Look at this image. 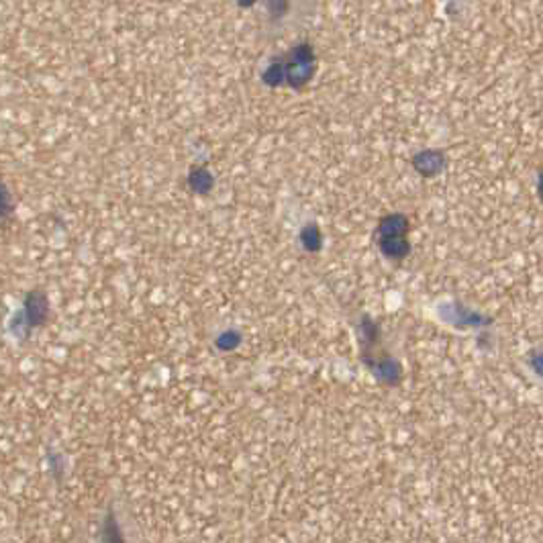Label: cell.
I'll return each mask as SVG.
<instances>
[{
  "instance_id": "9c48e42d",
  "label": "cell",
  "mask_w": 543,
  "mask_h": 543,
  "mask_svg": "<svg viewBox=\"0 0 543 543\" xmlns=\"http://www.w3.org/2000/svg\"><path fill=\"white\" fill-rule=\"evenodd\" d=\"M539 198L543 200V174L539 176Z\"/></svg>"
},
{
  "instance_id": "ba28073f",
  "label": "cell",
  "mask_w": 543,
  "mask_h": 543,
  "mask_svg": "<svg viewBox=\"0 0 543 543\" xmlns=\"http://www.w3.org/2000/svg\"><path fill=\"white\" fill-rule=\"evenodd\" d=\"M214 344H216L219 349H223V351H231V349H235V347L241 344V333L235 329L225 331L223 335H219V337H216V341H214Z\"/></svg>"
},
{
  "instance_id": "7a4b0ae2",
  "label": "cell",
  "mask_w": 543,
  "mask_h": 543,
  "mask_svg": "<svg viewBox=\"0 0 543 543\" xmlns=\"http://www.w3.org/2000/svg\"><path fill=\"white\" fill-rule=\"evenodd\" d=\"M358 337H360V347H362V360L372 370L380 380L396 384L400 378V366L380 349V329L378 323L372 321L368 314H363L358 327Z\"/></svg>"
},
{
  "instance_id": "5b68a950",
  "label": "cell",
  "mask_w": 543,
  "mask_h": 543,
  "mask_svg": "<svg viewBox=\"0 0 543 543\" xmlns=\"http://www.w3.org/2000/svg\"><path fill=\"white\" fill-rule=\"evenodd\" d=\"M444 153L441 151H437V149H427V151H421V153H417L415 158H412V165H415V170L419 172V174H423V176H435V174H439L441 170H444Z\"/></svg>"
},
{
  "instance_id": "6da1fadb",
  "label": "cell",
  "mask_w": 543,
  "mask_h": 543,
  "mask_svg": "<svg viewBox=\"0 0 543 543\" xmlns=\"http://www.w3.org/2000/svg\"><path fill=\"white\" fill-rule=\"evenodd\" d=\"M317 72V57L311 43H297L286 55L276 57L262 74V82L268 86H290L300 90L313 80Z\"/></svg>"
},
{
  "instance_id": "8992f818",
  "label": "cell",
  "mask_w": 543,
  "mask_h": 543,
  "mask_svg": "<svg viewBox=\"0 0 543 543\" xmlns=\"http://www.w3.org/2000/svg\"><path fill=\"white\" fill-rule=\"evenodd\" d=\"M213 174L207 170V168H192L190 170V176H188V186H190V190L192 192H197V194H209L211 192V188H213Z\"/></svg>"
},
{
  "instance_id": "277c9868",
  "label": "cell",
  "mask_w": 543,
  "mask_h": 543,
  "mask_svg": "<svg viewBox=\"0 0 543 543\" xmlns=\"http://www.w3.org/2000/svg\"><path fill=\"white\" fill-rule=\"evenodd\" d=\"M48 297L41 290H33L25 298V317H27V327H39L43 325L45 317H48Z\"/></svg>"
},
{
  "instance_id": "52a82bcc",
  "label": "cell",
  "mask_w": 543,
  "mask_h": 543,
  "mask_svg": "<svg viewBox=\"0 0 543 543\" xmlns=\"http://www.w3.org/2000/svg\"><path fill=\"white\" fill-rule=\"evenodd\" d=\"M300 243L307 251H319L321 246H323V235H321V229L317 223H309L305 225L302 231H300Z\"/></svg>"
},
{
  "instance_id": "3957f363",
  "label": "cell",
  "mask_w": 543,
  "mask_h": 543,
  "mask_svg": "<svg viewBox=\"0 0 543 543\" xmlns=\"http://www.w3.org/2000/svg\"><path fill=\"white\" fill-rule=\"evenodd\" d=\"M407 233H409V219L405 214L395 213L382 216L378 223V231H376L380 251L390 260L407 258L411 251Z\"/></svg>"
}]
</instances>
